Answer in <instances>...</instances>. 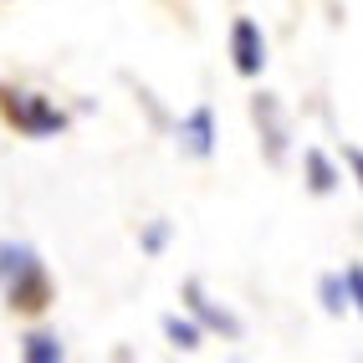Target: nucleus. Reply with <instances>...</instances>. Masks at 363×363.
I'll return each mask as SVG.
<instances>
[{
    "instance_id": "1",
    "label": "nucleus",
    "mask_w": 363,
    "mask_h": 363,
    "mask_svg": "<svg viewBox=\"0 0 363 363\" xmlns=\"http://www.w3.org/2000/svg\"><path fill=\"white\" fill-rule=\"evenodd\" d=\"M0 286H6L11 302L36 307V297H41V261H36L31 246H16V240L0 246Z\"/></svg>"
},
{
    "instance_id": "6",
    "label": "nucleus",
    "mask_w": 363,
    "mask_h": 363,
    "mask_svg": "<svg viewBox=\"0 0 363 363\" xmlns=\"http://www.w3.org/2000/svg\"><path fill=\"white\" fill-rule=\"evenodd\" d=\"M179 143H184V154L210 159V149H215V118H210V108H195L179 123Z\"/></svg>"
},
{
    "instance_id": "3",
    "label": "nucleus",
    "mask_w": 363,
    "mask_h": 363,
    "mask_svg": "<svg viewBox=\"0 0 363 363\" xmlns=\"http://www.w3.org/2000/svg\"><path fill=\"white\" fill-rule=\"evenodd\" d=\"M11 118H16V123L26 128V133H36V138L57 133V128L67 123V118H62L57 108H46V103L36 98V92H16V98H11Z\"/></svg>"
},
{
    "instance_id": "2",
    "label": "nucleus",
    "mask_w": 363,
    "mask_h": 363,
    "mask_svg": "<svg viewBox=\"0 0 363 363\" xmlns=\"http://www.w3.org/2000/svg\"><path fill=\"white\" fill-rule=\"evenodd\" d=\"M230 57H235V72L240 77H256V72L266 67V36L251 16H240L230 26Z\"/></svg>"
},
{
    "instance_id": "11",
    "label": "nucleus",
    "mask_w": 363,
    "mask_h": 363,
    "mask_svg": "<svg viewBox=\"0 0 363 363\" xmlns=\"http://www.w3.org/2000/svg\"><path fill=\"white\" fill-rule=\"evenodd\" d=\"M323 307L328 312H343L348 302H343V281H337V277H323Z\"/></svg>"
},
{
    "instance_id": "5",
    "label": "nucleus",
    "mask_w": 363,
    "mask_h": 363,
    "mask_svg": "<svg viewBox=\"0 0 363 363\" xmlns=\"http://www.w3.org/2000/svg\"><path fill=\"white\" fill-rule=\"evenodd\" d=\"M184 297H189V307H195V318H200L205 328L225 333V337H240V318H230V312H225L220 302H210L200 281H184Z\"/></svg>"
},
{
    "instance_id": "12",
    "label": "nucleus",
    "mask_w": 363,
    "mask_h": 363,
    "mask_svg": "<svg viewBox=\"0 0 363 363\" xmlns=\"http://www.w3.org/2000/svg\"><path fill=\"white\" fill-rule=\"evenodd\" d=\"M164 240H169V225L159 220V225H149V230H143V251H159Z\"/></svg>"
},
{
    "instance_id": "7",
    "label": "nucleus",
    "mask_w": 363,
    "mask_h": 363,
    "mask_svg": "<svg viewBox=\"0 0 363 363\" xmlns=\"http://www.w3.org/2000/svg\"><path fill=\"white\" fill-rule=\"evenodd\" d=\"M302 164H307V184H312V195H333V189H337V169L328 164V154L307 149Z\"/></svg>"
},
{
    "instance_id": "10",
    "label": "nucleus",
    "mask_w": 363,
    "mask_h": 363,
    "mask_svg": "<svg viewBox=\"0 0 363 363\" xmlns=\"http://www.w3.org/2000/svg\"><path fill=\"white\" fill-rule=\"evenodd\" d=\"M337 281H343V297H348V307H358V302H363V272H358V261H348Z\"/></svg>"
},
{
    "instance_id": "4",
    "label": "nucleus",
    "mask_w": 363,
    "mask_h": 363,
    "mask_svg": "<svg viewBox=\"0 0 363 363\" xmlns=\"http://www.w3.org/2000/svg\"><path fill=\"white\" fill-rule=\"evenodd\" d=\"M251 113H256L261 138H266V159L281 164V154H286V118H281V103L272 98V92H261V98L251 103Z\"/></svg>"
},
{
    "instance_id": "9",
    "label": "nucleus",
    "mask_w": 363,
    "mask_h": 363,
    "mask_svg": "<svg viewBox=\"0 0 363 363\" xmlns=\"http://www.w3.org/2000/svg\"><path fill=\"white\" fill-rule=\"evenodd\" d=\"M164 337H169L174 348H200V328L184 323V318H164Z\"/></svg>"
},
{
    "instance_id": "8",
    "label": "nucleus",
    "mask_w": 363,
    "mask_h": 363,
    "mask_svg": "<svg viewBox=\"0 0 363 363\" xmlns=\"http://www.w3.org/2000/svg\"><path fill=\"white\" fill-rule=\"evenodd\" d=\"M26 358L31 363H62V343H57L52 333H31L26 337Z\"/></svg>"
}]
</instances>
